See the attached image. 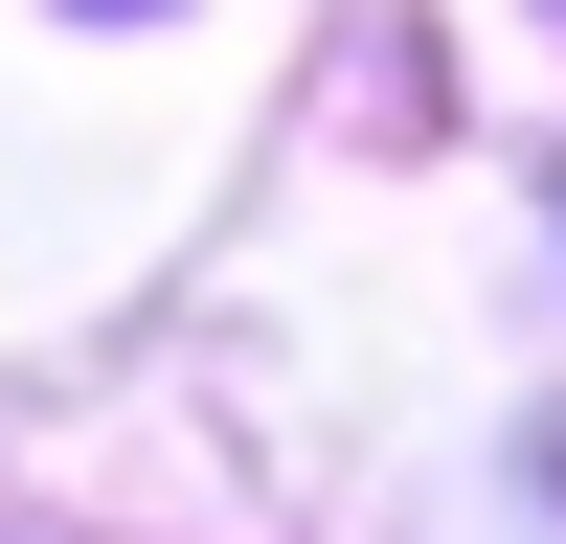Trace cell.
Listing matches in <instances>:
<instances>
[]
</instances>
